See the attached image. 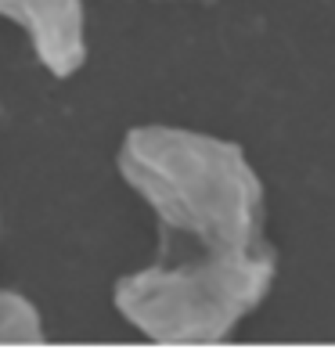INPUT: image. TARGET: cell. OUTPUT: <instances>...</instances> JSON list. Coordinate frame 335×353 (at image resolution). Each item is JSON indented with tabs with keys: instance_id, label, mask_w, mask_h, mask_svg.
Wrapping results in <instances>:
<instances>
[{
	"instance_id": "1",
	"label": "cell",
	"mask_w": 335,
	"mask_h": 353,
	"mask_svg": "<svg viewBox=\"0 0 335 353\" xmlns=\"http://www.w3.org/2000/svg\"><path fill=\"white\" fill-rule=\"evenodd\" d=\"M119 173L163 223L166 242L199 249V260L263 256V188L242 148L181 130L134 126L119 148Z\"/></svg>"
},
{
	"instance_id": "2",
	"label": "cell",
	"mask_w": 335,
	"mask_h": 353,
	"mask_svg": "<svg viewBox=\"0 0 335 353\" xmlns=\"http://www.w3.org/2000/svg\"><path fill=\"white\" fill-rule=\"evenodd\" d=\"M274 278L270 252L252 260H159L116 281V310L155 343H210L227 335Z\"/></svg>"
},
{
	"instance_id": "3",
	"label": "cell",
	"mask_w": 335,
	"mask_h": 353,
	"mask_svg": "<svg viewBox=\"0 0 335 353\" xmlns=\"http://www.w3.org/2000/svg\"><path fill=\"white\" fill-rule=\"evenodd\" d=\"M0 19L26 29L37 61L54 79H69L87 61L83 0H0Z\"/></svg>"
},
{
	"instance_id": "4",
	"label": "cell",
	"mask_w": 335,
	"mask_h": 353,
	"mask_svg": "<svg viewBox=\"0 0 335 353\" xmlns=\"http://www.w3.org/2000/svg\"><path fill=\"white\" fill-rule=\"evenodd\" d=\"M40 314L22 292L0 288V343H40Z\"/></svg>"
}]
</instances>
